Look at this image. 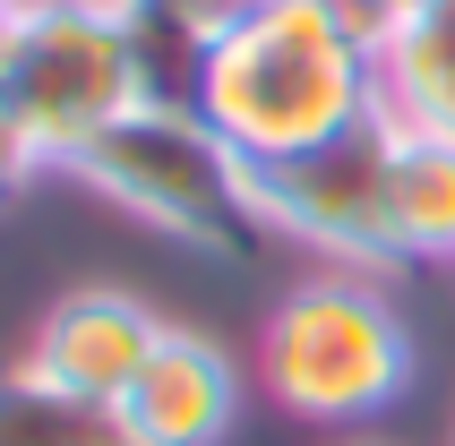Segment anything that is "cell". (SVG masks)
Returning a JSON list of instances; mask_svg holds the SVG:
<instances>
[{"mask_svg": "<svg viewBox=\"0 0 455 446\" xmlns=\"http://www.w3.org/2000/svg\"><path fill=\"white\" fill-rule=\"evenodd\" d=\"M189 103L250 172H283L379 121V52L327 0H258L215 26Z\"/></svg>", "mask_w": 455, "mask_h": 446, "instance_id": "1", "label": "cell"}, {"mask_svg": "<svg viewBox=\"0 0 455 446\" xmlns=\"http://www.w3.org/2000/svg\"><path fill=\"white\" fill-rule=\"evenodd\" d=\"M69 172L95 198H112L121 215H138L147 232L198 249L215 267H241V258H258L275 241L267 206H258V172L206 129L198 103H138V112H121Z\"/></svg>", "mask_w": 455, "mask_h": 446, "instance_id": "2", "label": "cell"}, {"mask_svg": "<svg viewBox=\"0 0 455 446\" xmlns=\"http://www.w3.org/2000/svg\"><path fill=\"white\" fill-rule=\"evenodd\" d=\"M421 344L379 275L327 267L292 283L258 326V386L292 421H379L412 386Z\"/></svg>", "mask_w": 455, "mask_h": 446, "instance_id": "3", "label": "cell"}, {"mask_svg": "<svg viewBox=\"0 0 455 446\" xmlns=\"http://www.w3.org/2000/svg\"><path fill=\"white\" fill-rule=\"evenodd\" d=\"M147 103V69L121 0H9L0 35V112L26 147L69 172L103 129Z\"/></svg>", "mask_w": 455, "mask_h": 446, "instance_id": "4", "label": "cell"}, {"mask_svg": "<svg viewBox=\"0 0 455 446\" xmlns=\"http://www.w3.org/2000/svg\"><path fill=\"white\" fill-rule=\"evenodd\" d=\"M387 147H395V121H361L353 138L283 163V172H258V206H267V232L275 241L318 249L327 267L353 275H395V223H387Z\"/></svg>", "mask_w": 455, "mask_h": 446, "instance_id": "5", "label": "cell"}, {"mask_svg": "<svg viewBox=\"0 0 455 446\" xmlns=\"http://www.w3.org/2000/svg\"><path fill=\"white\" fill-rule=\"evenodd\" d=\"M112 412H121L129 446H224L241 421V370L215 335L164 318L147 370L129 378V395Z\"/></svg>", "mask_w": 455, "mask_h": 446, "instance_id": "6", "label": "cell"}, {"mask_svg": "<svg viewBox=\"0 0 455 446\" xmlns=\"http://www.w3.org/2000/svg\"><path fill=\"white\" fill-rule=\"evenodd\" d=\"M155 335H164V318H155L138 292H121V283H69V292L44 309L26 361H35L52 386L86 395V403H121L129 378L147 370Z\"/></svg>", "mask_w": 455, "mask_h": 446, "instance_id": "7", "label": "cell"}, {"mask_svg": "<svg viewBox=\"0 0 455 446\" xmlns=\"http://www.w3.org/2000/svg\"><path fill=\"white\" fill-rule=\"evenodd\" d=\"M387 223L404 267H455V138L404 129L387 147Z\"/></svg>", "mask_w": 455, "mask_h": 446, "instance_id": "8", "label": "cell"}, {"mask_svg": "<svg viewBox=\"0 0 455 446\" xmlns=\"http://www.w3.org/2000/svg\"><path fill=\"white\" fill-rule=\"evenodd\" d=\"M379 112L455 138V0H421L379 44Z\"/></svg>", "mask_w": 455, "mask_h": 446, "instance_id": "9", "label": "cell"}, {"mask_svg": "<svg viewBox=\"0 0 455 446\" xmlns=\"http://www.w3.org/2000/svg\"><path fill=\"white\" fill-rule=\"evenodd\" d=\"M0 446H129L112 403H86L69 386H52L35 361L0 370Z\"/></svg>", "mask_w": 455, "mask_h": 446, "instance_id": "10", "label": "cell"}, {"mask_svg": "<svg viewBox=\"0 0 455 446\" xmlns=\"http://www.w3.org/2000/svg\"><path fill=\"white\" fill-rule=\"evenodd\" d=\"M327 9H335V18H344V26H353V35H361V44H370V52H379L387 35H395V26H404L412 9H421V0H327Z\"/></svg>", "mask_w": 455, "mask_h": 446, "instance_id": "11", "label": "cell"}, {"mask_svg": "<svg viewBox=\"0 0 455 446\" xmlns=\"http://www.w3.org/2000/svg\"><path fill=\"white\" fill-rule=\"evenodd\" d=\"M35 172H44V155L26 147V129L9 121V112H0V206L18 198V189H26V180H35Z\"/></svg>", "mask_w": 455, "mask_h": 446, "instance_id": "12", "label": "cell"}, {"mask_svg": "<svg viewBox=\"0 0 455 446\" xmlns=\"http://www.w3.org/2000/svg\"><path fill=\"white\" fill-rule=\"evenodd\" d=\"M0 35H9V9H0Z\"/></svg>", "mask_w": 455, "mask_h": 446, "instance_id": "13", "label": "cell"}, {"mask_svg": "<svg viewBox=\"0 0 455 446\" xmlns=\"http://www.w3.org/2000/svg\"><path fill=\"white\" fill-rule=\"evenodd\" d=\"M232 9H258V0H232Z\"/></svg>", "mask_w": 455, "mask_h": 446, "instance_id": "14", "label": "cell"}, {"mask_svg": "<svg viewBox=\"0 0 455 446\" xmlns=\"http://www.w3.org/2000/svg\"><path fill=\"white\" fill-rule=\"evenodd\" d=\"M0 9H9V0H0Z\"/></svg>", "mask_w": 455, "mask_h": 446, "instance_id": "15", "label": "cell"}]
</instances>
